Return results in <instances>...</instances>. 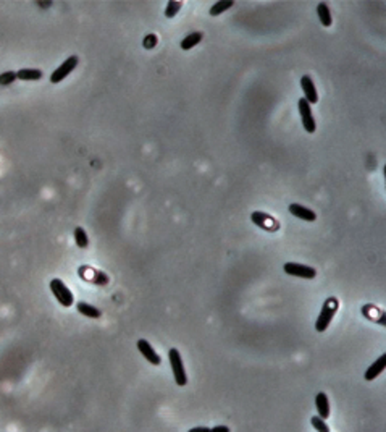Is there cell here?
Listing matches in <instances>:
<instances>
[{
	"label": "cell",
	"mask_w": 386,
	"mask_h": 432,
	"mask_svg": "<svg viewBox=\"0 0 386 432\" xmlns=\"http://www.w3.org/2000/svg\"><path fill=\"white\" fill-rule=\"evenodd\" d=\"M336 311H338V301H336V299L335 298L327 299L325 304H323V307H322L320 314H319L317 322H315V330L320 332V334H322V332H325L328 329V326L331 324V321H333Z\"/></svg>",
	"instance_id": "1"
},
{
	"label": "cell",
	"mask_w": 386,
	"mask_h": 432,
	"mask_svg": "<svg viewBox=\"0 0 386 432\" xmlns=\"http://www.w3.org/2000/svg\"><path fill=\"white\" fill-rule=\"evenodd\" d=\"M168 359H170V366H172V371H173V376H175L176 385L184 387V385L188 384V376H186V371H184L181 353L176 348H172L168 351Z\"/></svg>",
	"instance_id": "2"
},
{
	"label": "cell",
	"mask_w": 386,
	"mask_h": 432,
	"mask_svg": "<svg viewBox=\"0 0 386 432\" xmlns=\"http://www.w3.org/2000/svg\"><path fill=\"white\" fill-rule=\"evenodd\" d=\"M50 290L55 296L57 301L63 306V307H69L74 303V298H73V293L69 290L66 285L63 283V280L60 279H52L50 280Z\"/></svg>",
	"instance_id": "3"
},
{
	"label": "cell",
	"mask_w": 386,
	"mask_h": 432,
	"mask_svg": "<svg viewBox=\"0 0 386 432\" xmlns=\"http://www.w3.org/2000/svg\"><path fill=\"white\" fill-rule=\"evenodd\" d=\"M78 61H80V58L76 57V55H71V57H68L63 64H61L57 70H53L52 72V75H50V83H53V84H57V83H61L63 81L66 76L71 73L73 70L76 67H78Z\"/></svg>",
	"instance_id": "4"
},
{
	"label": "cell",
	"mask_w": 386,
	"mask_h": 432,
	"mask_svg": "<svg viewBox=\"0 0 386 432\" xmlns=\"http://www.w3.org/2000/svg\"><path fill=\"white\" fill-rule=\"evenodd\" d=\"M283 271L288 275L300 277V279H307V280H312V279H315V275H317V271H315V269L304 266V264H299V262H286V264L283 266Z\"/></svg>",
	"instance_id": "5"
},
{
	"label": "cell",
	"mask_w": 386,
	"mask_h": 432,
	"mask_svg": "<svg viewBox=\"0 0 386 432\" xmlns=\"http://www.w3.org/2000/svg\"><path fill=\"white\" fill-rule=\"evenodd\" d=\"M299 113H300V120H302V125L305 128L307 133H315L317 130V125H315V120H314V115H312V109H311V104H308L305 99H299Z\"/></svg>",
	"instance_id": "6"
},
{
	"label": "cell",
	"mask_w": 386,
	"mask_h": 432,
	"mask_svg": "<svg viewBox=\"0 0 386 432\" xmlns=\"http://www.w3.org/2000/svg\"><path fill=\"white\" fill-rule=\"evenodd\" d=\"M137 350L141 351V354L144 356V359H147L150 364L159 366L160 362H162V359H160V356H159V353L153 350V346H152L147 340H144V338H141V340L137 342Z\"/></svg>",
	"instance_id": "7"
},
{
	"label": "cell",
	"mask_w": 386,
	"mask_h": 432,
	"mask_svg": "<svg viewBox=\"0 0 386 432\" xmlns=\"http://www.w3.org/2000/svg\"><path fill=\"white\" fill-rule=\"evenodd\" d=\"M300 88L304 91V96H305V101L308 104H317L319 102V94H317V89H315V84L312 81V78L308 75H304L300 78Z\"/></svg>",
	"instance_id": "8"
},
{
	"label": "cell",
	"mask_w": 386,
	"mask_h": 432,
	"mask_svg": "<svg viewBox=\"0 0 386 432\" xmlns=\"http://www.w3.org/2000/svg\"><path fill=\"white\" fill-rule=\"evenodd\" d=\"M289 212L294 215V217L302 219V220H307V222H314L315 219H317V215H315V212H314L312 209H307V207L300 206V204H297V203L289 204Z\"/></svg>",
	"instance_id": "9"
},
{
	"label": "cell",
	"mask_w": 386,
	"mask_h": 432,
	"mask_svg": "<svg viewBox=\"0 0 386 432\" xmlns=\"http://www.w3.org/2000/svg\"><path fill=\"white\" fill-rule=\"evenodd\" d=\"M384 367H386V354H383V356L378 358V359L373 362V364L367 369L365 374H364L365 381H373V379H376V377L384 371Z\"/></svg>",
	"instance_id": "10"
},
{
	"label": "cell",
	"mask_w": 386,
	"mask_h": 432,
	"mask_svg": "<svg viewBox=\"0 0 386 432\" xmlns=\"http://www.w3.org/2000/svg\"><path fill=\"white\" fill-rule=\"evenodd\" d=\"M315 408H317V413L320 418L327 419L330 416V403H328V397L327 393L320 392L317 397H315Z\"/></svg>",
	"instance_id": "11"
},
{
	"label": "cell",
	"mask_w": 386,
	"mask_h": 432,
	"mask_svg": "<svg viewBox=\"0 0 386 432\" xmlns=\"http://www.w3.org/2000/svg\"><path fill=\"white\" fill-rule=\"evenodd\" d=\"M76 310H78L80 314L86 316V318H89V319H99L100 316H102V311H100L99 307L92 306L89 303H84V301H80L78 304H76Z\"/></svg>",
	"instance_id": "12"
},
{
	"label": "cell",
	"mask_w": 386,
	"mask_h": 432,
	"mask_svg": "<svg viewBox=\"0 0 386 432\" xmlns=\"http://www.w3.org/2000/svg\"><path fill=\"white\" fill-rule=\"evenodd\" d=\"M17 78L23 81H39L42 80V70H37V68H23V70L17 72Z\"/></svg>",
	"instance_id": "13"
},
{
	"label": "cell",
	"mask_w": 386,
	"mask_h": 432,
	"mask_svg": "<svg viewBox=\"0 0 386 432\" xmlns=\"http://www.w3.org/2000/svg\"><path fill=\"white\" fill-rule=\"evenodd\" d=\"M202 41V33L200 31H196V33H191L188 34L184 39L181 41V49L183 50H189L192 47H196V45Z\"/></svg>",
	"instance_id": "14"
},
{
	"label": "cell",
	"mask_w": 386,
	"mask_h": 432,
	"mask_svg": "<svg viewBox=\"0 0 386 432\" xmlns=\"http://www.w3.org/2000/svg\"><path fill=\"white\" fill-rule=\"evenodd\" d=\"M317 13H319V20H320V23L323 26H325V28L331 26V13H330V9H328V5L325 2L319 4Z\"/></svg>",
	"instance_id": "15"
},
{
	"label": "cell",
	"mask_w": 386,
	"mask_h": 432,
	"mask_svg": "<svg viewBox=\"0 0 386 432\" xmlns=\"http://www.w3.org/2000/svg\"><path fill=\"white\" fill-rule=\"evenodd\" d=\"M233 5H235V2H231V0H221V2H217V4L212 5L210 15H212V17H218V15H221L223 12L229 10Z\"/></svg>",
	"instance_id": "16"
},
{
	"label": "cell",
	"mask_w": 386,
	"mask_h": 432,
	"mask_svg": "<svg viewBox=\"0 0 386 432\" xmlns=\"http://www.w3.org/2000/svg\"><path fill=\"white\" fill-rule=\"evenodd\" d=\"M74 241L81 250H86L89 246V238L86 235V231H84V228H81V227L74 228Z\"/></svg>",
	"instance_id": "17"
},
{
	"label": "cell",
	"mask_w": 386,
	"mask_h": 432,
	"mask_svg": "<svg viewBox=\"0 0 386 432\" xmlns=\"http://www.w3.org/2000/svg\"><path fill=\"white\" fill-rule=\"evenodd\" d=\"M251 217H252V222L256 223V225L264 227V228H267V230H272V228H270V225H268V222H273L270 215L262 214V212H254Z\"/></svg>",
	"instance_id": "18"
},
{
	"label": "cell",
	"mask_w": 386,
	"mask_h": 432,
	"mask_svg": "<svg viewBox=\"0 0 386 432\" xmlns=\"http://www.w3.org/2000/svg\"><path fill=\"white\" fill-rule=\"evenodd\" d=\"M180 10H181V2H178V0H170V2L167 4V9H165V17L175 18Z\"/></svg>",
	"instance_id": "19"
},
{
	"label": "cell",
	"mask_w": 386,
	"mask_h": 432,
	"mask_svg": "<svg viewBox=\"0 0 386 432\" xmlns=\"http://www.w3.org/2000/svg\"><path fill=\"white\" fill-rule=\"evenodd\" d=\"M18 78H17V73L15 72H5L0 75V86H10L12 83H15Z\"/></svg>",
	"instance_id": "20"
},
{
	"label": "cell",
	"mask_w": 386,
	"mask_h": 432,
	"mask_svg": "<svg viewBox=\"0 0 386 432\" xmlns=\"http://www.w3.org/2000/svg\"><path fill=\"white\" fill-rule=\"evenodd\" d=\"M311 424L314 426V429H317V430H320V432H328V430H330V427L325 424V419L320 418V416H312Z\"/></svg>",
	"instance_id": "21"
},
{
	"label": "cell",
	"mask_w": 386,
	"mask_h": 432,
	"mask_svg": "<svg viewBox=\"0 0 386 432\" xmlns=\"http://www.w3.org/2000/svg\"><path fill=\"white\" fill-rule=\"evenodd\" d=\"M156 44H157V37L153 36V34H149V36L144 39V47H145V49H152Z\"/></svg>",
	"instance_id": "22"
},
{
	"label": "cell",
	"mask_w": 386,
	"mask_h": 432,
	"mask_svg": "<svg viewBox=\"0 0 386 432\" xmlns=\"http://www.w3.org/2000/svg\"><path fill=\"white\" fill-rule=\"evenodd\" d=\"M212 432H229V427H226V426H217V427H213V429H210Z\"/></svg>",
	"instance_id": "23"
},
{
	"label": "cell",
	"mask_w": 386,
	"mask_h": 432,
	"mask_svg": "<svg viewBox=\"0 0 386 432\" xmlns=\"http://www.w3.org/2000/svg\"><path fill=\"white\" fill-rule=\"evenodd\" d=\"M191 432H210V429L208 427H194V429H191Z\"/></svg>",
	"instance_id": "24"
}]
</instances>
